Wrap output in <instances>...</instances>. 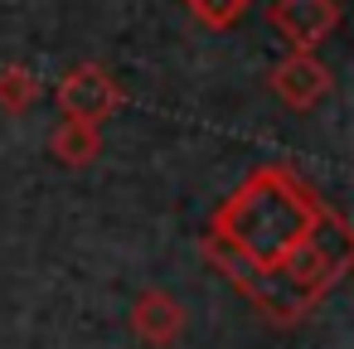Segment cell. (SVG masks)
Listing matches in <instances>:
<instances>
[{"label":"cell","mask_w":354,"mask_h":349,"mask_svg":"<svg viewBox=\"0 0 354 349\" xmlns=\"http://www.w3.org/2000/svg\"><path fill=\"white\" fill-rule=\"evenodd\" d=\"M131 330H136L141 344L165 349V344H175V339L185 334V305H180L170 291L151 286V291H141L136 305H131Z\"/></svg>","instance_id":"5"},{"label":"cell","mask_w":354,"mask_h":349,"mask_svg":"<svg viewBox=\"0 0 354 349\" xmlns=\"http://www.w3.org/2000/svg\"><path fill=\"white\" fill-rule=\"evenodd\" d=\"M122 102H127V93H122V83H117L102 64H78V68H68L64 83H59V107H64L68 122L102 126L107 117L122 112Z\"/></svg>","instance_id":"2"},{"label":"cell","mask_w":354,"mask_h":349,"mask_svg":"<svg viewBox=\"0 0 354 349\" xmlns=\"http://www.w3.org/2000/svg\"><path fill=\"white\" fill-rule=\"evenodd\" d=\"M189 15L209 30H233L248 15V0H189Z\"/></svg>","instance_id":"8"},{"label":"cell","mask_w":354,"mask_h":349,"mask_svg":"<svg viewBox=\"0 0 354 349\" xmlns=\"http://www.w3.org/2000/svg\"><path fill=\"white\" fill-rule=\"evenodd\" d=\"M49 151H54V160H64V165H93L97 155H102V126H88V122H59L54 126V136H49Z\"/></svg>","instance_id":"6"},{"label":"cell","mask_w":354,"mask_h":349,"mask_svg":"<svg viewBox=\"0 0 354 349\" xmlns=\"http://www.w3.org/2000/svg\"><path fill=\"white\" fill-rule=\"evenodd\" d=\"M35 102H39V83H35L30 68H20V64L0 68V107L20 117V112H30Z\"/></svg>","instance_id":"7"},{"label":"cell","mask_w":354,"mask_h":349,"mask_svg":"<svg viewBox=\"0 0 354 349\" xmlns=\"http://www.w3.org/2000/svg\"><path fill=\"white\" fill-rule=\"evenodd\" d=\"M330 88H335L330 68H325L315 54H306V49H291V54L272 68V93H277L286 107H296V112H310L320 97H330Z\"/></svg>","instance_id":"4"},{"label":"cell","mask_w":354,"mask_h":349,"mask_svg":"<svg viewBox=\"0 0 354 349\" xmlns=\"http://www.w3.org/2000/svg\"><path fill=\"white\" fill-rule=\"evenodd\" d=\"M267 20L291 49L315 54V44H325L339 30V6L335 0H277L267 10Z\"/></svg>","instance_id":"3"},{"label":"cell","mask_w":354,"mask_h":349,"mask_svg":"<svg viewBox=\"0 0 354 349\" xmlns=\"http://www.w3.org/2000/svg\"><path fill=\"white\" fill-rule=\"evenodd\" d=\"M204 257L257 301L267 320H306L349 272L354 238L344 214L320 204L291 170L262 165L214 214Z\"/></svg>","instance_id":"1"}]
</instances>
